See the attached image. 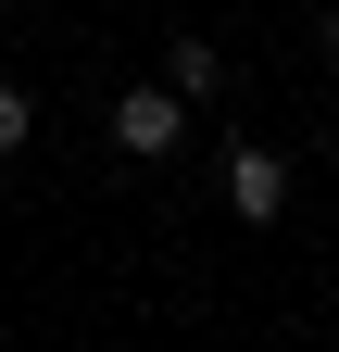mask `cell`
Returning a JSON list of instances; mask_svg holds the SVG:
<instances>
[{
    "label": "cell",
    "mask_w": 339,
    "mask_h": 352,
    "mask_svg": "<svg viewBox=\"0 0 339 352\" xmlns=\"http://www.w3.org/2000/svg\"><path fill=\"white\" fill-rule=\"evenodd\" d=\"M189 113H201V101H189L176 76H163V88H126V101H113V151H139V164H163V151L189 139Z\"/></svg>",
    "instance_id": "6da1fadb"
},
{
    "label": "cell",
    "mask_w": 339,
    "mask_h": 352,
    "mask_svg": "<svg viewBox=\"0 0 339 352\" xmlns=\"http://www.w3.org/2000/svg\"><path fill=\"white\" fill-rule=\"evenodd\" d=\"M226 201L251 214V227H277V214H289V164H277L264 139H239V151H226Z\"/></svg>",
    "instance_id": "7a4b0ae2"
},
{
    "label": "cell",
    "mask_w": 339,
    "mask_h": 352,
    "mask_svg": "<svg viewBox=\"0 0 339 352\" xmlns=\"http://www.w3.org/2000/svg\"><path fill=\"white\" fill-rule=\"evenodd\" d=\"M163 76H176V88H189V101H214V88H226V63H214V51H201V38H176V51H163Z\"/></svg>",
    "instance_id": "3957f363"
},
{
    "label": "cell",
    "mask_w": 339,
    "mask_h": 352,
    "mask_svg": "<svg viewBox=\"0 0 339 352\" xmlns=\"http://www.w3.org/2000/svg\"><path fill=\"white\" fill-rule=\"evenodd\" d=\"M25 126H38V101H25V88H13V76H0V164H13V151H25Z\"/></svg>",
    "instance_id": "277c9868"
},
{
    "label": "cell",
    "mask_w": 339,
    "mask_h": 352,
    "mask_svg": "<svg viewBox=\"0 0 339 352\" xmlns=\"http://www.w3.org/2000/svg\"><path fill=\"white\" fill-rule=\"evenodd\" d=\"M314 51H327V63H339V0H327V25H314Z\"/></svg>",
    "instance_id": "5b68a950"
}]
</instances>
